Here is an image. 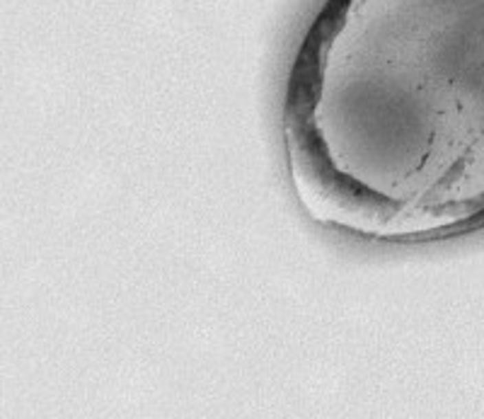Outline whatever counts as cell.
I'll use <instances>...</instances> for the list:
<instances>
[{"label":"cell","instance_id":"1","mask_svg":"<svg viewBox=\"0 0 484 419\" xmlns=\"http://www.w3.org/2000/svg\"><path fill=\"white\" fill-rule=\"evenodd\" d=\"M407 12L385 34L302 46L283 105L302 211L378 243L484 226V0Z\"/></svg>","mask_w":484,"mask_h":419}]
</instances>
